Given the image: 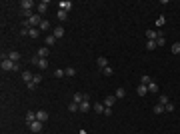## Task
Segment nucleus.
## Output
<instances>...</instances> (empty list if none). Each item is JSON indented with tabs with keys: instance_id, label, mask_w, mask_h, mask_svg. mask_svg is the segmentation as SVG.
Segmentation results:
<instances>
[{
	"instance_id": "29",
	"label": "nucleus",
	"mask_w": 180,
	"mask_h": 134,
	"mask_svg": "<svg viewBox=\"0 0 180 134\" xmlns=\"http://www.w3.org/2000/svg\"><path fill=\"white\" fill-rule=\"evenodd\" d=\"M40 30H44V32H46V30H50V22H48V20H42V24H40Z\"/></svg>"
},
{
	"instance_id": "33",
	"label": "nucleus",
	"mask_w": 180,
	"mask_h": 134,
	"mask_svg": "<svg viewBox=\"0 0 180 134\" xmlns=\"http://www.w3.org/2000/svg\"><path fill=\"white\" fill-rule=\"evenodd\" d=\"M146 48H148V50H154V48H158V46H156V40H148V42H146Z\"/></svg>"
},
{
	"instance_id": "23",
	"label": "nucleus",
	"mask_w": 180,
	"mask_h": 134,
	"mask_svg": "<svg viewBox=\"0 0 180 134\" xmlns=\"http://www.w3.org/2000/svg\"><path fill=\"white\" fill-rule=\"evenodd\" d=\"M54 78H62V76H66V72H64V68H56V70H54Z\"/></svg>"
},
{
	"instance_id": "15",
	"label": "nucleus",
	"mask_w": 180,
	"mask_h": 134,
	"mask_svg": "<svg viewBox=\"0 0 180 134\" xmlns=\"http://www.w3.org/2000/svg\"><path fill=\"white\" fill-rule=\"evenodd\" d=\"M96 64H98V68H100V70H104L106 66H110V64H108V58H104V56H100L98 60H96Z\"/></svg>"
},
{
	"instance_id": "24",
	"label": "nucleus",
	"mask_w": 180,
	"mask_h": 134,
	"mask_svg": "<svg viewBox=\"0 0 180 134\" xmlns=\"http://www.w3.org/2000/svg\"><path fill=\"white\" fill-rule=\"evenodd\" d=\"M150 82H152V78H150V76H148V74H142V78H140V84H150Z\"/></svg>"
},
{
	"instance_id": "21",
	"label": "nucleus",
	"mask_w": 180,
	"mask_h": 134,
	"mask_svg": "<svg viewBox=\"0 0 180 134\" xmlns=\"http://www.w3.org/2000/svg\"><path fill=\"white\" fill-rule=\"evenodd\" d=\"M56 18H58L60 22H64L68 18V12H64V10H58V12H56Z\"/></svg>"
},
{
	"instance_id": "27",
	"label": "nucleus",
	"mask_w": 180,
	"mask_h": 134,
	"mask_svg": "<svg viewBox=\"0 0 180 134\" xmlns=\"http://www.w3.org/2000/svg\"><path fill=\"white\" fill-rule=\"evenodd\" d=\"M68 112H78V104L76 102H68Z\"/></svg>"
},
{
	"instance_id": "1",
	"label": "nucleus",
	"mask_w": 180,
	"mask_h": 134,
	"mask_svg": "<svg viewBox=\"0 0 180 134\" xmlns=\"http://www.w3.org/2000/svg\"><path fill=\"white\" fill-rule=\"evenodd\" d=\"M0 66H2V70L14 72V70H18V62H12L10 58H8V54H2V62H0Z\"/></svg>"
},
{
	"instance_id": "5",
	"label": "nucleus",
	"mask_w": 180,
	"mask_h": 134,
	"mask_svg": "<svg viewBox=\"0 0 180 134\" xmlns=\"http://www.w3.org/2000/svg\"><path fill=\"white\" fill-rule=\"evenodd\" d=\"M58 10L70 12V10H72V2H70V0H62V2H58Z\"/></svg>"
},
{
	"instance_id": "41",
	"label": "nucleus",
	"mask_w": 180,
	"mask_h": 134,
	"mask_svg": "<svg viewBox=\"0 0 180 134\" xmlns=\"http://www.w3.org/2000/svg\"><path fill=\"white\" fill-rule=\"evenodd\" d=\"M138 134H144V132H138Z\"/></svg>"
},
{
	"instance_id": "2",
	"label": "nucleus",
	"mask_w": 180,
	"mask_h": 134,
	"mask_svg": "<svg viewBox=\"0 0 180 134\" xmlns=\"http://www.w3.org/2000/svg\"><path fill=\"white\" fill-rule=\"evenodd\" d=\"M32 6H36L34 0H22L20 2V10H24V12H32Z\"/></svg>"
},
{
	"instance_id": "35",
	"label": "nucleus",
	"mask_w": 180,
	"mask_h": 134,
	"mask_svg": "<svg viewBox=\"0 0 180 134\" xmlns=\"http://www.w3.org/2000/svg\"><path fill=\"white\" fill-rule=\"evenodd\" d=\"M172 52L174 54H180V42H174V44H172Z\"/></svg>"
},
{
	"instance_id": "8",
	"label": "nucleus",
	"mask_w": 180,
	"mask_h": 134,
	"mask_svg": "<svg viewBox=\"0 0 180 134\" xmlns=\"http://www.w3.org/2000/svg\"><path fill=\"white\" fill-rule=\"evenodd\" d=\"M48 54H50V48H48V46H42V48H38L36 56H38V58H48Z\"/></svg>"
},
{
	"instance_id": "31",
	"label": "nucleus",
	"mask_w": 180,
	"mask_h": 134,
	"mask_svg": "<svg viewBox=\"0 0 180 134\" xmlns=\"http://www.w3.org/2000/svg\"><path fill=\"white\" fill-rule=\"evenodd\" d=\"M64 72H66V76H68V78H72L74 74H76V68H64Z\"/></svg>"
},
{
	"instance_id": "14",
	"label": "nucleus",
	"mask_w": 180,
	"mask_h": 134,
	"mask_svg": "<svg viewBox=\"0 0 180 134\" xmlns=\"http://www.w3.org/2000/svg\"><path fill=\"white\" fill-rule=\"evenodd\" d=\"M36 120L46 122L48 120V112H46V110H38V112H36Z\"/></svg>"
},
{
	"instance_id": "40",
	"label": "nucleus",
	"mask_w": 180,
	"mask_h": 134,
	"mask_svg": "<svg viewBox=\"0 0 180 134\" xmlns=\"http://www.w3.org/2000/svg\"><path fill=\"white\" fill-rule=\"evenodd\" d=\"M78 134H88V132H86V130H84V128H82V130H80V132H78Z\"/></svg>"
},
{
	"instance_id": "36",
	"label": "nucleus",
	"mask_w": 180,
	"mask_h": 134,
	"mask_svg": "<svg viewBox=\"0 0 180 134\" xmlns=\"http://www.w3.org/2000/svg\"><path fill=\"white\" fill-rule=\"evenodd\" d=\"M164 22H166V20H164V16H158V20H156V26L162 28V26H164Z\"/></svg>"
},
{
	"instance_id": "38",
	"label": "nucleus",
	"mask_w": 180,
	"mask_h": 134,
	"mask_svg": "<svg viewBox=\"0 0 180 134\" xmlns=\"http://www.w3.org/2000/svg\"><path fill=\"white\" fill-rule=\"evenodd\" d=\"M112 72H114V70H112V66H106L104 70H102V74H106V76H110Z\"/></svg>"
},
{
	"instance_id": "25",
	"label": "nucleus",
	"mask_w": 180,
	"mask_h": 134,
	"mask_svg": "<svg viewBox=\"0 0 180 134\" xmlns=\"http://www.w3.org/2000/svg\"><path fill=\"white\" fill-rule=\"evenodd\" d=\"M124 96H126V90H124L122 86H118L116 88V98H124Z\"/></svg>"
},
{
	"instance_id": "19",
	"label": "nucleus",
	"mask_w": 180,
	"mask_h": 134,
	"mask_svg": "<svg viewBox=\"0 0 180 134\" xmlns=\"http://www.w3.org/2000/svg\"><path fill=\"white\" fill-rule=\"evenodd\" d=\"M8 58H10L12 62H18V60H20V52H16V50H10V52H8Z\"/></svg>"
},
{
	"instance_id": "18",
	"label": "nucleus",
	"mask_w": 180,
	"mask_h": 134,
	"mask_svg": "<svg viewBox=\"0 0 180 134\" xmlns=\"http://www.w3.org/2000/svg\"><path fill=\"white\" fill-rule=\"evenodd\" d=\"M136 94H138V96H146L148 94V86L146 84H140V86L136 88Z\"/></svg>"
},
{
	"instance_id": "9",
	"label": "nucleus",
	"mask_w": 180,
	"mask_h": 134,
	"mask_svg": "<svg viewBox=\"0 0 180 134\" xmlns=\"http://www.w3.org/2000/svg\"><path fill=\"white\" fill-rule=\"evenodd\" d=\"M92 108H94V112H98V114H104V110H106L104 102H94V104H92Z\"/></svg>"
},
{
	"instance_id": "20",
	"label": "nucleus",
	"mask_w": 180,
	"mask_h": 134,
	"mask_svg": "<svg viewBox=\"0 0 180 134\" xmlns=\"http://www.w3.org/2000/svg\"><path fill=\"white\" fill-rule=\"evenodd\" d=\"M36 68H40V70H46V68H48V58H40L38 64H36Z\"/></svg>"
},
{
	"instance_id": "22",
	"label": "nucleus",
	"mask_w": 180,
	"mask_h": 134,
	"mask_svg": "<svg viewBox=\"0 0 180 134\" xmlns=\"http://www.w3.org/2000/svg\"><path fill=\"white\" fill-rule=\"evenodd\" d=\"M22 78H24V82L28 84V82L34 78V74H32V72H28V70H24V72H22Z\"/></svg>"
},
{
	"instance_id": "13",
	"label": "nucleus",
	"mask_w": 180,
	"mask_h": 134,
	"mask_svg": "<svg viewBox=\"0 0 180 134\" xmlns=\"http://www.w3.org/2000/svg\"><path fill=\"white\" fill-rule=\"evenodd\" d=\"M90 108H92V104H90L88 100H84V102H80V104H78V110H80V112H88Z\"/></svg>"
},
{
	"instance_id": "6",
	"label": "nucleus",
	"mask_w": 180,
	"mask_h": 134,
	"mask_svg": "<svg viewBox=\"0 0 180 134\" xmlns=\"http://www.w3.org/2000/svg\"><path fill=\"white\" fill-rule=\"evenodd\" d=\"M46 10H48V2H46V0H42V2H38V4H36V12H38L40 16L46 12Z\"/></svg>"
},
{
	"instance_id": "7",
	"label": "nucleus",
	"mask_w": 180,
	"mask_h": 134,
	"mask_svg": "<svg viewBox=\"0 0 180 134\" xmlns=\"http://www.w3.org/2000/svg\"><path fill=\"white\" fill-rule=\"evenodd\" d=\"M52 34L54 36H56V40H58V38H62V36H64V34H66V30H64V26H54V30H52Z\"/></svg>"
},
{
	"instance_id": "34",
	"label": "nucleus",
	"mask_w": 180,
	"mask_h": 134,
	"mask_svg": "<svg viewBox=\"0 0 180 134\" xmlns=\"http://www.w3.org/2000/svg\"><path fill=\"white\" fill-rule=\"evenodd\" d=\"M32 82H34V84H36V86H38L40 82H42V74H34V78H32Z\"/></svg>"
},
{
	"instance_id": "4",
	"label": "nucleus",
	"mask_w": 180,
	"mask_h": 134,
	"mask_svg": "<svg viewBox=\"0 0 180 134\" xmlns=\"http://www.w3.org/2000/svg\"><path fill=\"white\" fill-rule=\"evenodd\" d=\"M84 100H88V94H84V92H74V96H72V102L80 104V102H84Z\"/></svg>"
},
{
	"instance_id": "37",
	"label": "nucleus",
	"mask_w": 180,
	"mask_h": 134,
	"mask_svg": "<svg viewBox=\"0 0 180 134\" xmlns=\"http://www.w3.org/2000/svg\"><path fill=\"white\" fill-rule=\"evenodd\" d=\"M164 110H166V112H174V104L172 102H168L166 106H164Z\"/></svg>"
},
{
	"instance_id": "16",
	"label": "nucleus",
	"mask_w": 180,
	"mask_h": 134,
	"mask_svg": "<svg viewBox=\"0 0 180 134\" xmlns=\"http://www.w3.org/2000/svg\"><path fill=\"white\" fill-rule=\"evenodd\" d=\"M24 120H26V124H32V122L36 120V112L28 110V112H26V116H24Z\"/></svg>"
},
{
	"instance_id": "10",
	"label": "nucleus",
	"mask_w": 180,
	"mask_h": 134,
	"mask_svg": "<svg viewBox=\"0 0 180 134\" xmlns=\"http://www.w3.org/2000/svg\"><path fill=\"white\" fill-rule=\"evenodd\" d=\"M54 44H56V36H54V34H48L46 38H44V46H54Z\"/></svg>"
},
{
	"instance_id": "3",
	"label": "nucleus",
	"mask_w": 180,
	"mask_h": 134,
	"mask_svg": "<svg viewBox=\"0 0 180 134\" xmlns=\"http://www.w3.org/2000/svg\"><path fill=\"white\" fill-rule=\"evenodd\" d=\"M28 128L32 130L34 134H38V132H42V128H44V122H40V120H34L32 124H28Z\"/></svg>"
},
{
	"instance_id": "17",
	"label": "nucleus",
	"mask_w": 180,
	"mask_h": 134,
	"mask_svg": "<svg viewBox=\"0 0 180 134\" xmlns=\"http://www.w3.org/2000/svg\"><path fill=\"white\" fill-rule=\"evenodd\" d=\"M114 104H116V96H106L104 98V106L106 108H112Z\"/></svg>"
},
{
	"instance_id": "30",
	"label": "nucleus",
	"mask_w": 180,
	"mask_h": 134,
	"mask_svg": "<svg viewBox=\"0 0 180 134\" xmlns=\"http://www.w3.org/2000/svg\"><path fill=\"white\" fill-rule=\"evenodd\" d=\"M152 112L154 114H162V112H164V106H162V104H156V106L152 108Z\"/></svg>"
},
{
	"instance_id": "28",
	"label": "nucleus",
	"mask_w": 180,
	"mask_h": 134,
	"mask_svg": "<svg viewBox=\"0 0 180 134\" xmlns=\"http://www.w3.org/2000/svg\"><path fill=\"white\" fill-rule=\"evenodd\" d=\"M148 92H158V84H156V82H150V84H148Z\"/></svg>"
},
{
	"instance_id": "12",
	"label": "nucleus",
	"mask_w": 180,
	"mask_h": 134,
	"mask_svg": "<svg viewBox=\"0 0 180 134\" xmlns=\"http://www.w3.org/2000/svg\"><path fill=\"white\" fill-rule=\"evenodd\" d=\"M158 30V38H156V46H164V42H166V38H164V32L160 30V28H156Z\"/></svg>"
},
{
	"instance_id": "32",
	"label": "nucleus",
	"mask_w": 180,
	"mask_h": 134,
	"mask_svg": "<svg viewBox=\"0 0 180 134\" xmlns=\"http://www.w3.org/2000/svg\"><path fill=\"white\" fill-rule=\"evenodd\" d=\"M30 36H32V38H38L40 36V28H30Z\"/></svg>"
},
{
	"instance_id": "39",
	"label": "nucleus",
	"mask_w": 180,
	"mask_h": 134,
	"mask_svg": "<svg viewBox=\"0 0 180 134\" xmlns=\"http://www.w3.org/2000/svg\"><path fill=\"white\" fill-rule=\"evenodd\" d=\"M104 116H112V108H106L104 110Z\"/></svg>"
},
{
	"instance_id": "26",
	"label": "nucleus",
	"mask_w": 180,
	"mask_h": 134,
	"mask_svg": "<svg viewBox=\"0 0 180 134\" xmlns=\"http://www.w3.org/2000/svg\"><path fill=\"white\" fill-rule=\"evenodd\" d=\"M168 102H170V100H168V96H166V94H160V98H158V104H162V106H166Z\"/></svg>"
},
{
	"instance_id": "11",
	"label": "nucleus",
	"mask_w": 180,
	"mask_h": 134,
	"mask_svg": "<svg viewBox=\"0 0 180 134\" xmlns=\"http://www.w3.org/2000/svg\"><path fill=\"white\" fill-rule=\"evenodd\" d=\"M146 38H148V40H156V38H158V30L148 28V30H146Z\"/></svg>"
}]
</instances>
